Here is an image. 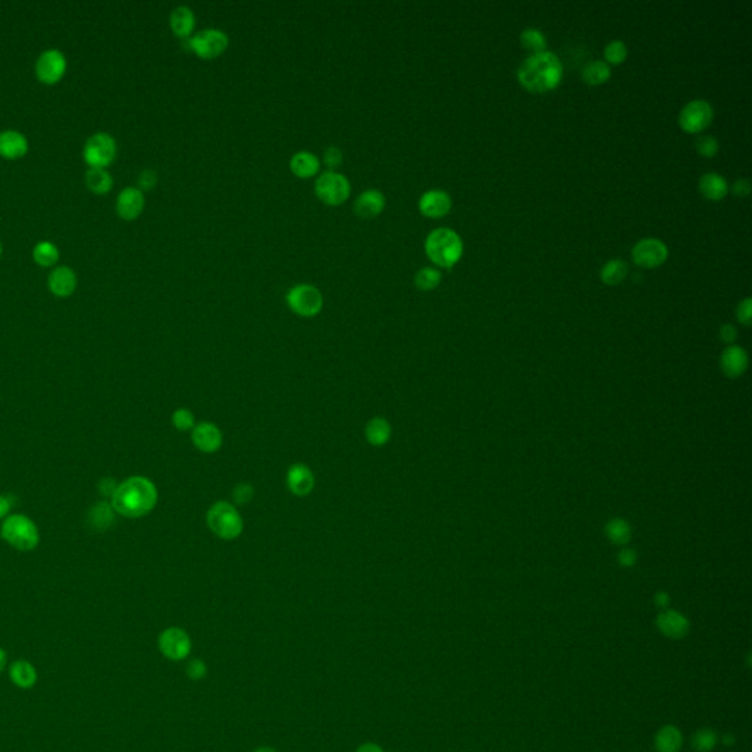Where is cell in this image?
Instances as JSON below:
<instances>
[{"mask_svg": "<svg viewBox=\"0 0 752 752\" xmlns=\"http://www.w3.org/2000/svg\"><path fill=\"white\" fill-rule=\"evenodd\" d=\"M563 76V65L553 51L543 50L541 54L528 56L517 69V79L531 91L541 93L558 86Z\"/></svg>", "mask_w": 752, "mask_h": 752, "instance_id": "6da1fadb", "label": "cell"}, {"mask_svg": "<svg viewBox=\"0 0 752 752\" xmlns=\"http://www.w3.org/2000/svg\"><path fill=\"white\" fill-rule=\"evenodd\" d=\"M158 503V491L149 479L134 476L118 485L112 496V507L125 517H141Z\"/></svg>", "mask_w": 752, "mask_h": 752, "instance_id": "7a4b0ae2", "label": "cell"}, {"mask_svg": "<svg viewBox=\"0 0 752 752\" xmlns=\"http://www.w3.org/2000/svg\"><path fill=\"white\" fill-rule=\"evenodd\" d=\"M425 251L438 266L451 268L463 254V241L456 231L450 228H436L426 237Z\"/></svg>", "mask_w": 752, "mask_h": 752, "instance_id": "3957f363", "label": "cell"}, {"mask_svg": "<svg viewBox=\"0 0 752 752\" xmlns=\"http://www.w3.org/2000/svg\"><path fill=\"white\" fill-rule=\"evenodd\" d=\"M207 525L222 539H236L243 532V518L234 506L226 501L215 503L207 511Z\"/></svg>", "mask_w": 752, "mask_h": 752, "instance_id": "277c9868", "label": "cell"}, {"mask_svg": "<svg viewBox=\"0 0 752 752\" xmlns=\"http://www.w3.org/2000/svg\"><path fill=\"white\" fill-rule=\"evenodd\" d=\"M116 140L105 131L91 134L83 147V159L89 168L108 169V166L116 159Z\"/></svg>", "mask_w": 752, "mask_h": 752, "instance_id": "5b68a950", "label": "cell"}, {"mask_svg": "<svg viewBox=\"0 0 752 752\" xmlns=\"http://www.w3.org/2000/svg\"><path fill=\"white\" fill-rule=\"evenodd\" d=\"M2 538L19 551H30L37 547L39 531L29 517L15 514L5 521Z\"/></svg>", "mask_w": 752, "mask_h": 752, "instance_id": "8992f818", "label": "cell"}, {"mask_svg": "<svg viewBox=\"0 0 752 752\" xmlns=\"http://www.w3.org/2000/svg\"><path fill=\"white\" fill-rule=\"evenodd\" d=\"M287 304L296 315L314 318L321 314L324 296L314 285L299 284L287 293Z\"/></svg>", "mask_w": 752, "mask_h": 752, "instance_id": "52a82bcc", "label": "cell"}, {"mask_svg": "<svg viewBox=\"0 0 752 752\" xmlns=\"http://www.w3.org/2000/svg\"><path fill=\"white\" fill-rule=\"evenodd\" d=\"M66 68L68 61L64 51L50 47L39 55L34 65V74L41 84L55 86L64 79Z\"/></svg>", "mask_w": 752, "mask_h": 752, "instance_id": "ba28073f", "label": "cell"}, {"mask_svg": "<svg viewBox=\"0 0 752 752\" xmlns=\"http://www.w3.org/2000/svg\"><path fill=\"white\" fill-rule=\"evenodd\" d=\"M351 186L349 179L335 171L321 174L315 183V193L319 200L329 206H339L350 197Z\"/></svg>", "mask_w": 752, "mask_h": 752, "instance_id": "9c48e42d", "label": "cell"}, {"mask_svg": "<svg viewBox=\"0 0 752 752\" xmlns=\"http://www.w3.org/2000/svg\"><path fill=\"white\" fill-rule=\"evenodd\" d=\"M228 36L216 29L203 30L190 39V47L194 54L203 59H215L222 55L228 47Z\"/></svg>", "mask_w": 752, "mask_h": 752, "instance_id": "30bf717a", "label": "cell"}, {"mask_svg": "<svg viewBox=\"0 0 752 752\" xmlns=\"http://www.w3.org/2000/svg\"><path fill=\"white\" fill-rule=\"evenodd\" d=\"M713 106L707 100L696 99L689 101L681 111L679 124L686 133H699L706 129L713 121Z\"/></svg>", "mask_w": 752, "mask_h": 752, "instance_id": "8fae6325", "label": "cell"}, {"mask_svg": "<svg viewBox=\"0 0 752 752\" xmlns=\"http://www.w3.org/2000/svg\"><path fill=\"white\" fill-rule=\"evenodd\" d=\"M666 244L657 239H643L632 250L633 262L642 268H656L667 259Z\"/></svg>", "mask_w": 752, "mask_h": 752, "instance_id": "7c38bea8", "label": "cell"}, {"mask_svg": "<svg viewBox=\"0 0 752 752\" xmlns=\"http://www.w3.org/2000/svg\"><path fill=\"white\" fill-rule=\"evenodd\" d=\"M159 648L169 660H183L191 651V641L186 631L179 628H169L159 636Z\"/></svg>", "mask_w": 752, "mask_h": 752, "instance_id": "4fadbf2b", "label": "cell"}, {"mask_svg": "<svg viewBox=\"0 0 752 752\" xmlns=\"http://www.w3.org/2000/svg\"><path fill=\"white\" fill-rule=\"evenodd\" d=\"M76 285H79V278H76L75 271L66 265H56L51 268L47 276L50 293L59 299L71 297L76 290Z\"/></svg>", "mask_w": 752, "mask_h": 752, "instance_id": "5bb4252c", "label": "cell"}, {"mask_svg": "<svg viewBox=\"0 0 752 752\" xmlns=\"http://www.w3.org/2000/svg\"><path fill=\"white\" fill-rule=\"evenodd\" d=\"M657 629L668 639H682L689 633L691 623L682 613L666 608L656 618Z\"/></svg>", "mask_w": 752, "mask_h": 752, "instance_id": "9a60e30c", "label": "cell"}, {"mask_svg": "<svg viewBox=\"0 0 752 752\" xmlns=\"http://www.w3.org/2000/svg\"><path fill=\"white\" fill-rule=\"evenodd\" d=\"M144 193L139 187H125L116 197V214L125 221H134L144 209Z\"/></svg>", "mask_w": 752, "mask_h": 752, "instance_id": "2e32d148", "label": "cell"}, {"mask_svg": "<svg viewBox=\"0 0 752 752\" xmlns=\"http://www.w3.org/2000/svg\"><path fill=\"white\" fill-rule=\"evenodd\" d=\"M30 150L27 136L18 129H2L0 131V158L8 161H16L24 158Z\"/></svg>", "mask_w": 752, "mask_h": 752, "instance_id": "e0dca14e", "label": "cell"}, {"mask_svg": "<svg viewBox=\"0 0 752 752\" xmlns=\"http://www.w3.org/2000/svg\"><path fill=\"white\" fill-rule=\"evenodd\" d=\"M193 443L203 453H215L222 446V433L214 423L203 422L193 428Z\"/></svg>", "mask_w": 752, "mask_h": 752, "instance_id": "ac0fdd59", "label": "cell"}, {"mask_svg": "<svg viewBox=\"0 0 752 752\" xmlns=\"http://www.w3.org/2000/svg\"><path fill=\"white\" fill-rule=\"evenodd\" d=\"M419 209L429 218H441L450 212L451 197L443 190H429L421 197Z\"/></svg>", "mask_w": 752, "mask_h": 752, "instance_id": "d6986e66", "label": "cell"}, {"mask_svg": "<svg viewBox=\"0 0 752 752\" xmlns=\"http://www.w3.org/2000/svg\"><path fill=\"white\" fill-rule=\"evenodd\" d=\"M287 485L294 496L306 497L314 491L315 476L306 464H293L287 475Z\"/></svg>", "mask_w": 752, "mask_h": 752, "instance_id": "ffe728a7", "label": "cell"}, {"mask_svg": "<svg viewBox=\"0 0 752 752\" xmlns=\"http://www.w3.org/2000/svg\"><path fill=\"white\" fill-rule=\"evenodd\" d=\"M385 209V196L378 190L363 191L354 201V214L360 218H375Z\"/></svg>", "mask_w": 752, "mask_h": 752, "instance_id": "44dd1931", "label": "cell"}, {"mask_svg": "<svg viewBox=\"0 0 752 752\" xmlns=\"http://www.w3.org/2000/svg\"><path fill=\"white\" fill-rule=\"evenodd\" d=\"M720 366L721 371L731 378L741 376L748 368V354L738 346H729L721 353Z\"/></svg>", "mask_w": 752, "mask_h": 752, "instance_id": "7402d4cb", "label": "cell"}, {"mask_svg": "<svg viewBox=\"0 0 752 752\" xmlns=\"http://www.w3.org/2000/svg\"><path fill=\"white\" fill-rule=\"evenodd\" d=\"M683 745L682 732L673 724H666L654 736V748L657 752H679Z\"/></svg>", "mask_w": 752, "mask_h": 752, "instance_id": "603a6c76", "label": "cell"}, {"mask_svg": "<svg viewBox=\"0 0 752 752\" xmlns=\"http://www.w3.org/2000/svg\"><path fill=\"white\" fill-rule=\"evenodd\" d=\"M169 25L175 36L181 39H187L193 33L196 25L194 12L187 6L175 8L169 16Z\"/></svg>", "mask_w": 752, "mask_h": 752, "instance_id": "cb8c5ba5", "label": "cell"}, {"mask_svg": "<svg viewBox=\"0 0 752 752\" xmlns=\"http://www.w3.org/2000/svg\"><path fill=\"white\" fill-rule=\"evenodd\" d=\"M290 168L299 178H312L319 172L321 162L310 151H297L290 161Z\"/></svg>", "mask_w": 752, "mask_h": 752, "instance_id": "d4e9b609", "label": "cell"}, {"mask_svg": "<svg viewBox=\"0 0 752 752\" xmlns=\"http://www.w3.org/2000/svg\"><path fill=\"white\" fill-rule=\"evenodd\" d=\"M699 191H701L703 196L710 200H720L728 194L729 186H728V181H726L720 174L708 172V174H704L701 179H699Z\"/></svg>", "mask_w": 752, "mask_h": 752, "instance_id": "484cf974", "label": "cell"}, {"mask_svg": "<svg viewBox=\"0 0 752 752\" xmlns=\"http://www.w3.org/2000/svg\"><path fill=\"white\" fill-rule=\"evenodd\" d=\"M9 676L14 685L22 689H30L37 682V671L34 666L25 660H18L11 666Z\"/></svg>", "mask_w": 752, "mask_h": 752, "instance_id": "4316f807", "label": "cell"}, {"mask_svg": "<svg viewBox=\"0 0 752 752\" xmlns=\"http://www.w3.org/2000/svg\"><path fill=\"white\" fill-rule=\"evenodd\" d=\"M86 186L94 194H106L114 187V178L108 169L89 168L86 172Z\"/></svg>", "mask_w": 752, "mask_h": 752, "instance_id": "83f0119b", "label": "cell"}, {"mask_svg": "<svg viewBox=\"0 0 752 752\" xmlns=\"http://www.w3.org/2000/svg\"><path fill=\"white\" fill-rule=\"evenodd\" d=\"M366 439L375 447L385 446L391 438V425L383 418H374L366 425Z\"/></svg>", "mask_w": 752, "mask_h": 752, "instance_id": "f1b7e54d", "label": "cell"}, {"mask_svg": "<svg viewBox=\"0 0 752 752\" xmlns=\"http://www.w3.org/2000/svg\"><path fill=\"white\" fill-rule=\"evenodd\" d=\"M33 261L41 268H55L59 261V249L51 241H40L33 247Z\"/></svg>", "mask_w": 752, "mask_h": 752, "instance_id": "f546056e", "label": "cell"}, {"mask_svg": "<svg viewBox=\"0 0 752 752\" xmlns=\"http://www.w3.org/2000/svg\"><path fill=\"white\" fill-rule=\"evenodd\" d=\"M611 75L610 65L604 61H591L582 69V79L591 86H598L606 83Z\"/></svg>", "mask_w": 752, "mask_h": 752, "instance_id": "4dcf8cb0", "label": "cell"}, {"mask_svg": "<svg viewBox=\"0 0 752 752\" xmlns=\"http://www.w3.org/2000/svg\"><path fill=\"white\" fill-rule=\"evenodd\" d=\"M606 535L613 543H616V546L625 547L626 543L631 541V538H632V528L625 521V518L617 517V518H613V521H610L607 523Z\"/></svg>", "mask_w": 752, "mask_h": 752, "instance_id": "1f68e13d", "label": "cell"}, {"mask_svg": "<svg viewBox=\"0 0 752 752\" xmlns=\"http://www.w3.org/2000/svg\"><path fill=\"white\" fill-rule=\"evenodd\" d=\"M628 271L629 268L626 262L620 261V259H613L601 269V279L608 285H617L626 278Z\"/></svg>", "mask_w": 752, "mask_h": 752, "instance_id": "d6a6232c", "label": "cell"}, {"mask_svg": "<svg viewBox=\"0 0 752 752\" xmlns=\"http://www.w3.org/2000/svg\"><path fill=\"white\" fill-rule=\"evenodd\" d=\"M521 43L526 50L541 54L547 47V39L538 29H526L521 34Z\"/></svg>", "mask_w": 752, "mask_h": 752, "instance_id": "836d02e7", "label": "cell"}, {"mask_svg": "<svg viewBox=\"0 0 752 752\" xmlns=\"http://www.w3.org/2000/svg\"><path fill=\"white\" fill-rule=\"evenodd\" d=\"M717 733L708 728L696 731V733L692 736V748L696 752H711L717 746Z\"/></svg>", "mask_w": 752, "mask_h": 752, "instance_id": "e575fe53", "label": "cell"}, {"mask_svg": "<svg viewBox=\"0 0 752 752\" xmlns=\"http://www.w3.org/2000/svg\"><path fill=\"white\" fill-rule=\"evenodd\" d=\"M441 278H443V275H441L438 269L428 266V268H422L421 271H418L416 276H414V284H416V287L419 290L429 291L438 287Z\"/></svg>", "mask_w": 752, "mask_h": 752, "instance_id": "d590c367", "label": "cell"}, {"mask_svg": "<svg viewBox=\"0 0 752 752\" xmlns=\"http://www.w3.org/2000/svg\"><path fill=\"white\" fill-rule=\"evenodd\" d=\"M604 56L610 64H621L628 56V47L621 40H613L606 46Z\"/></svg>", "mask_w": 752, "mask_h": 752, "instance_id": "8d00e7d4", "label": "cell"}, {"mask_svg": "<svg viewBox=\"0 0 752 752\" xmlns=\"http://www.w3.org/2000/svg\"><path fill=\"white\" fill-rule=\"evenodd\" d=\"M90 517H91V523L94 526H97V528H106L114 521L112 508L108 504H105V503L96 506L94 510L91 511Z\"/></svg>", "mask_w": 752, "mask_h": 752, "instance_id": "74e56055", "label": "cell"}, {"mask_svg": "<svg viewBox=\"0 0 752 752\" xmlns=\"http://www.w3.org/2000/svg\"><path fill=\"white\" fill-rule=\"evenodd\" d=\"M696 151L706 158H713L718 151V141L713 136H701L695 141Z\"/></svg>", "mask_w": 752, "mask_h": 752, "instance_id": "f35d334b", "label": "cell"}, {"mask_svg": "<svg viewBox=\"0 0 752 752\" xmlns=\"http://www.w3.org/2000/svg\"><path fill=\"white\" fill-rule=\"evenodd\" d=\"M172 423L178 431H189L194 428V414L187 408H178L172 414Z\"/></svg>", "mask_w": 752, "mask_h": 752, "instance_id": "ab89813d", "label": "cell"}, {"mask_svg": "<svg viewBox=\"0 0 752 752\" xmlns=\"http://www.w3.org/2000/svg\"><path fill=\"white\" fill-rule=\"evenodd\" d=\"M324 161H325V165L331 169L339 168L343 164V151L339 147L331 146L325 150Z\"/></svg>", "mask_w": 752, "mask_h": 752, "instance_id": "60d3db41", "label": "cell"}, {"mask_svg": "<svg viewBox=\"0 0 752 752\" xmlns=\"http://www.w3.org/2000/svg\"><path fill=\"white\" fill-rule=\"evenodd\" d=\"M156 184H158V174L154 172L153 169H144L139 175V189L141 191L151 190V189L156 187Z\"/></svg>", "mask_w": 752, "mask_h": 752, "instance_id": "b9f144b4", "label": "cell"}, {"mask_svg": "<svg viewBox=\"0 0 752 752\" xmlns=\"http://www.w3.org/2000/svg\"><path fill=\"white\" fill-rule=\"evenodd\" d=\"M752 301L749 297H746L743 301H741L738 304V309H736V316L739 319V322L745 324V325H751V316H752Z\"/></svg>", "mask_w": 752, "mask_h": 752, "instance_id": "7bdbcfd3", "label": "cell"}, {"mask_svg": "<svg viewBox=\"0 0 752 752\" xmlns=\"http://www.w3.org/2000/svg\"><path fill=\"white\" fill-rule=\"evenodd\" d=\"M253 494H254V491H253L251 485L241 483V485H237L236 489H234V500L239 504H246V503H249L251 500Z\"/></svg>", "mask_w": 752, "mask_h": 752, "instance_id": "ee69618b", "label": "cell"}, {"mask_svg": "<svg viewBox=\"0 0 752 752\" xmlns=\"http://www.w3.org/2000/svg\"><path fill=\"white\" fill-rule=\"evenodd\" d=\"M187 673H189V676H190L191 679L199 681V679H201V678L204 676V674H206V666H204V663L200 661V660H191V661L189 663V666H187Z\"/></svg>", "mask_w": 752, "mask_h": 752, "instance_id": "f6af8a7d", "label": "cell"}, {"mask_svg": "<svg viewBox=\"0 0 752 752\" xmlns=\"http://www.w3.org/2000/svg\"><path fill=\"white\" fill-rule=\"evenodd\" d=\"M636 558H638L636 553L633 550H631V548H625L623 547L618 553V563H620V566H623V567H632L636 563Z\"/></svg>", "mask_w": 752, "mask_h": 752, "instance_id": "bcb514c9", "label": "cell"}, {"mask_svg": "<svg viewBox=\"0 0 752 752\" xmlns=\"http://www.w3.org/2000/svg\"><path fill=\"white\" fill-rule=\"evenodd\" d=\"M718 334H720L721 341L726 343V344H732V343L736 340V336H738L736 328H735L733 325H731V324L723 325V326L720 328V332H718Z\"/></svg>", "mask_w": 752, "mask_h": 752, "instance_id": "7dc6e473", "label": "cell"}, {"mask_svg": "<svg viewBox=\"0 0 752 752\" xmlns=\"http://www.w3.org/2000/svg\"><path fill=\"white\" fill-rule=\"evenodd\" d=\"M732 190H733V193H735L736 196H741V197L749 194V193H751V184H749V181H748L746 178H738V179L735 181V183H733V186H732Z\"/></svg>", "mask_w": 752, "mask_h": 752, "instance_id": "c3c4849f", "label": "cell"}, {"mask_svg": "<svg viewBox=\"0 0 752 752\" xmlns=\"http://www.w3.org/2000/svg\"><path fill=\"white\" fill-rule=\"evenodd\" d=\"M116 488H118V485L112 479H105L100 485V492H101L103 496H111L112 497L114 492L116 491Z\"/></svg>", "mask_w": 752, "mask_h": 752, "instance_id": "681fc988", "label": "cell"}, {"mask_svg": "<svg viewBox=\"0 0 752 752\" xmlns=\"http://www.w3.org/2000/svg\"><path fill=\"white\" fill-rule=\"evenodd\" d=\"M654 603H656V606H657L658 608L666 610L667 606H668V603H670V596H668L666 592H657V593H656V600H654Z\"/></svg>", "mask_w": 752, "mask_h": 752, "instance_id": "f907efd6", "label": "cell"}, {"mask_svg": "<svg viewBox=\"0 0 752 752\" xmlns=\"http://www.w3.org/2000/svg\"><path fill=\"white\" fill-rule=\"evenodd\" d=\"M9 508H11L9 500L4 496H0V517H4L9 511Z\"/></svg>", "mask_w": 752, "mask_h": 752, "instance_id": "816d5d0a", "label": "cell"}, {"mask_svg": "<svg viewBox=\"0 0 752 752\" xmlns=\"http://www.w3.org/2000/svg\"><path fill=\"white\" fill-rule=\"evenodd\" d=\"M357 752H383V751L375 743H365L357 749Z\"/></svg>", "mask_w": 752, "mask_h": 752, "instance_id": "f5cc1de1", "label": "cell"}, {"mask_svg": "<svg viewBox=\"0 0 752 752\" xmlns=\"http://www.w3.org/2000/svg\"><path fill=\"white\" fill-rule=\"evenodd\" d=\"M5 664H6V654L2 648H0V671L5 668Z\"/></svg>", "mask_w": 752, "mask_h": 752, "instance_id": "db71d44e", "label": "cell"}, {"mask_svg": "<svg viewBox=\"0 0 752 752\" xmlns=\"http://www.w3.org/2000/svg\"><path fill=\"white\" fill-rule=\"evenodd\" d=\"M724 743H726V745H729V743H733V738H732V736H728V735H726V736H724Z\"/></svg>", "mask_w": 752, "mask_h": 752, "instance_id": "11a10c76", "label": "cell"}, {"mask_svg": "<svg viewBox=\"0 0 752 752\" xmlns=\"http://www.w3.org/2000/svg\"><path fill=\"white\" fill-rule=\"evenodd\" d=\"M254 752H275V751L271 749V748H259V749H256Z\"/></svg>", "mask_w": 752, "mask_h": 752, "instance_id": "9f6ffc18", "label": "cell"}, {"mask_svg": "<svg viewBox=\"0 0 752 752\" xmlns=\"http://www.w3.org/2000/svg\"><path fill=\"white\" fill-rule=\"evenodd\" d=\"M2 253H4V246H2V241H0V257H2Z\"/></svg>", "mask_w": 752, "mask_h": 752, "instance_id": "6f0895ef", "label": "cell"}]
</instances>
